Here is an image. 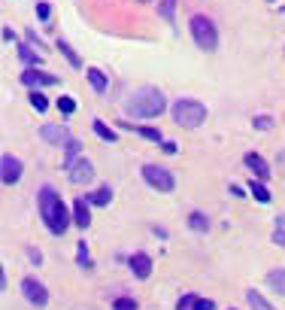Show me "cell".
Instances as JSON below:
<instances>
[{
  "label": "cell",
  "mask_w": 285,
  "mask_h": 310,
  "mask_svg": "<svg viewBox=\"0 0 285 310\" xmlns=\"http://www.w3.org/2000/svg\"><path fill=\"white\" fill-rule=\"evenodd\" d=\"M130 271H134V277L146 280V277L152 274V259H149V256H143V252L130 256Z\"/></svg>",
  "instance_id": "cell-11"
},
{
  "label": "cell",
  "mask_w": 285,
  "mask_h": 310,
  "mask_svg": "<svg viewBox=\"0 0 285 310\" xmlns=\"http://www.w3.org/2000/svg\"><path fill=\"white\" fill-rule=\"evenodd\" d=\"M188 225L194 228V231H206V228H210V219H206L203 213H191V216H188Z\"/></svg>",
  "instance_id": "cell-19"
},
{
  "label": "cell",
  "mask_w": 285,
  "mask_h": 310,
  "mask_svg": "<svg viewBox=\"0 0 285 310\" xmlns=\"http://www.w3.org/2000/svg\"><path fill=\"white\" fill-rule=\"evenodd\" d=\"M267 283L279 292V295H285V268H276V271H270L267 274Z\"/></svg>",
  "instance_id": "cell-16"
},
{
  "label": "cell",
  "mask_w": 285,
  "mask_h": 310,
  "mask_svg": "<svg viewBox=\"0 0 285 310\" xmlns=\"http://www.w3.org/2000/svg\"><path fill=\"white\" fill-rule=\"evenodd\" d=\"M0 168H3L0 176H3V183H6V186H12V183H18V179H22V161H18V158L3 155V158H0Z\"/></svg>",
  "instance_id": "cell-8"
},
{
  "label": "cell",
  "mask_w": 285,
  "mask_h": 310,
  "mask_svg": "<svg viewBox=\"0 0 285 310\" xmlns=\"http://www.w3.org/2000/svg\"><path fill=\"white\" fill-rule=\"evenodd\" d=\"M40 137L49 140V143H61V140H64V128H58V125H43V128H40Z\"/></svg>",
  "instance_id": "cell-15"
},
{
  "label": "cell",
  "mask_w": 285,
  "mask_h": 310,
  "mask_svg": "<svg viewBox=\"0 0 285 310\" xmlns=\"http://www.w3.org/2000/svg\"><path fill=\"white\" fill-rule=\"evenodd\" d=\"M67 171H70V183H76V186H82V183H88V179L94 176V168H91L88 158H76V161H70Z\"/></svg>",
  "instance_id": "cell-7"
},
{
  "label": "cell",
  "mask_w": 285,
  "mask_h": 310,
  "mask_svg": "<svg viewBox=\"0 0 285 310\" xmlns=\"http://www.w3.org/2000/svg\"><path fill=\"white\" fill-rule=\"evenodd\" d=\"M76 155H79V143H76V140H70V143H67V165H70V161H76Z\"/></svg>",
  "instance_id": "cell-29"
},
{
  "label": "cell",
  "mask_w": 285,
  "mask_h": 310,
  "mask_svg": "<svg viewBox=\"0 0 285 310\" xmlns=\"http://www.w3.org/2000/svg\"><path fill=\"white\" fill-rule=\"evenodd\" d=\"M191 34H194V43H197L200 49H206V52H213L216 43H219L216 25H213L206 15H194V19H191Z\"/></svg>",
  "instance_id": "cell-4"
},
{
  "label": "cell",
  "mask_w": 285,
  "mask_h": 310,
  "mask_svg": "<svg viewBox=\"0 0 285 310\" xmlns=\"http://www.w3.org/2000/svg\"><path fill=\"white\" fill-rule=\"evenodd\" d=\"M73 222H76L79 228H88V222H91L88 198H76V204H73Z\"/></svg>",
  "instance_id": "cell-10"
},
{
  "label": "cell",
  "mask_w": 285,
  "mask_h": 310,
  "mask_svg": "<svg viewBox=\"0 0 285 310\" xmlns=\"http://www.w3.org/2000/svg\"><path fill=\"white\" fill-rule=\"evenodd\" d=\"M176 310H213V301L210 298H197V295H182L179 298V304H176Z\"/></svg>",
  "instance_id": "cell-12"
},
{
  "label": "cell",
  "mask_w": 285,
  "mask_h": 310,
  "mask_svg": "<svg viewBox=\"0 0 285 310\" xmlns=\"http://www.w3.org/2000/svg\"><path fill=\"white\" fill-rule=\"evenodd\" d=\"M203 119H206V106L200 101L179 98V101L173 103V122H176L179 128H197Z\"/></svg>",
  "instance_id": "cell-3"
},
{
  "label": "cell",
  "mask_w": 285,
  "mask_h": 310,
  "mask_svg": "<svg viewBox=\"0 0 285 310\" xmlns=\"http://www.w3.org/2000/svg\"><path fill=\"white\" fill-rule=\"evenodd\" d=\"M246 168H249L258 179H267V176H270V165H267L258 152H249V155H246Z\"/></svg>",
  "instance_id": "cell-13"
},
{
  "label": "cell",
  "mask_w": 285,
  "mask_h": 310,
  "mask_svg": "<svg viewBox=\"0 0 285 310\" xmlns=\"http://www.w3.org/2000/svg\"><path fill=\"white\" fill-rule=\"evenodd\" d=\"M58 49H61L64 55H67V61H70L73 67H82V61H79V55H76V52H73V49H70L67 43H58Z\"/></svg>",
  "instance_id": "cell-23"
},
{
  "label": "cell",
  "mask_w": 285,
  "mask_h": 310,
  "mask_svg": "<svg viewBox=\"0 0 285 310\" xmlns=\"http://www.w3.org/2000/svg\"><path fill=\"white\" fill-rule=\"evenodd\" d=\"M164 95H161L158 88H152V85H143V88H137V92H130L125 101V113L127 116H134V119H155L164 113Z\"/></svg>",
  "instance_id": "cell-2"
},
{
  "label": "cell",
  "mask_w": 285,
  "mask_h": 310,
  "mask_svg": "<svg viewBox=\"0 0 285 310\" xmlns=\"http://www.w3.org/2000/svg\"><path fill=\"white\" fill-rule=\"evenodd\" d=\"M161 149H164L167 155H173V152H176V143H173V140H164V143H161Z\"/></svg>",
  "instance_id": "cell-34"
},
{
  "label": "cell",
  "mask_w": 285,
  "mask_h": 310,
  "mask_svg": "<svg viewBox=\"0 0 285 310\" xmlns=\"http://www.w3.org/2000/svg\"><path fill=\"white\" fill-rule=\"evenodd\" d=\"M270 125H273V119H270V116H258V119H255V128H258V131H267Z\"/></svg>",
  "instance_id": "cell-30"
},
{
  "label": "cell",
  "mask_w": 285,
  "mask_h": 310,
  "mask_svg": "<svg viewBox=\"0 0 285 310\" xmlns=\"http://www.w3.org/2000/svg\"><path fill=\"white\" fill-rule=\"evenodd\" d=\"M125 125H127V128H134L137 134H143V137L155 140V143H158V140H161V131H155V128H143V125H134V122H125Z\"/></svg>",
  "instance_id": "cell-20"
},
{
  "label": "cell",
  "mask_w": 285,
  "mask_h": 310,
  "mask_svg": "<svg viewBox=\"0 0 285 310\" xmlns=\"http://www.w3.org/2000/svg\"><path fill=\"white\" fill-rule=\"evenodd\" d=\"M31 106L36 110V113H46V110H49V101H46L40 92H33V95H31Z\"/></svg>",
  "instance_id": "cell-24"
},
{
  "label": "cell",
  "mask_w": 285,
  "mask_h": 310,
  "mask_svg": "<svg viewBox=\"0 0 285 310\" xmlns=\"http://www.w3.org/2000/svg\"><path fill=\"white\" fill-rule=\"evenodd\" d=\"M112 310H137V301L134 298H116L112 301Z\"/></svg>",
  "instance_id": "cell-26"
},
{
  "label": "cell",
  "mask_w": 285,
  "mask_h": 310,
  "mask_svg": "<svg viewBox=\"0 0 285 310\" xmlns=\"http://www.w3.org/2000/svg\"><path fill=\"white\" fill-rule=\"evenodd\" d=\"M58 110H61L64 116H70V113L76 110V101H73V98H58Z\"/></svg>",
  "instance_id": "cell-28"
},
{
  "label": "cell",
  "mask_w": 285,
  "mask_h": 310,
  "mask_svg": "<svg viewBox=\"0 0 285 310\" xmlns=\"http://www.w3.org/2000/svg\"><path fill=\"white\" fill-rule=\"evenodd\" d=\"M36 201H40V216H43L46 228H49L52 234H64V231L70 228V213H67V207H64L61 195H58L52 186H43Z\"/></svg>",
  "instance_id": "cell-1"
},
{
  "label": "cell",
  "mask_w": 285,
  "mask_h": 310,
  "mask_svg": "<svg viewBox=\"0 0 285 310\" xmlns=\"http://www.w3.org/2000/svg\"><path fill=\"white\" fill-rule=\"evenodd\" d=\"M49 12H52L49 3H36V15H40V19H49Z\"/></svg>",
  "instance_id": "cell-31"
},
{
  "label": "cell",
  "mask_w": 285,
  "mask_h": 310,
  "mask_svg": "<svg viewBox=\"0 0 285 310\" xmlns=\"http://www.w3.org/2000/svg\"><path fill=\"white\" fill-rule=\"evenodd\" d=\"M76 262H79V268H91V256H88L85 243H79V256H76Z\"/></svg>",
  "instance_id": "cell-27"
},
{
  "label": "cell",
  "mask_w": 285,
  "mask_h": 310,
  "mask_svg": "<svg viewBox=\"0 0 285 310\" xmlns=\"http://www.w3.org/2000/svg\"><path fill=\"white\" fill-rule=\"evenodd\" d=\"M109 198H112V192H109V189H97L88 201H91V204H109Z\"/></svg>",
  "instance_id": "cell-25"
},
{
  "label": "cell",
  "mask_w": 285,
  "mask_h": 310,
  "mask_svg": "<svg viewBox=\"0 0 285 310\" xmlns=\"http://www.w3.org/2000/svg\"><path fill=\"white\" fill-rule=\"evenodd\" d=\"M246 301H249V307H252V310H273V307H270V301H267L261 292H255V289L246 292Z\"/></svg>",
  "instance_id": "cell-14"
},
{
  "label": "cell",
  "mask_w": 285,
  "mask_h": 310,
  "mask_svg": "<svg viewBox=\"0 0 285 310\" xmlns=\"http://www.w3.org/2000/svg\"><path fill=\"white\" fill-rule=\"evenodd\" d=\"M18 55H22V61H28V64H31V61H36V58H33V52L28 49V46H22V52H18Z\"/></svg>",
  "instance_id": "cell-32"
},
{
  "label": "cell",
  "mask_w": 285,
  "mask_h": 310,
  "mask_svg": "<svg viewBox=\"0 0 285 310\" xmlns=\"http://www.w3.org/2000/svg\"><path fill=\"white\" fill-rule=\"evenodd\" d=\"M273 243L285 246V228H276V231H273Z\"/></svg>",
  "instance_id": "cell-33"
},
{
  "label": "cell",
  "mask_w": 285,
  "mask_h": 310,
  "mask_svg": "<svg viewBox=\"0 0 285 310\" xmlns=\"http://www.w3.org/2000/svg\"><path fill=\"white\" fill-rule=\"evenodd\" d=\"M94 131H97V137H100V140H106V143H116V131H112V128H106L100 119L94 122Z\"/></svg>",
  "instance_id": "cell-21"
},
{
  "label": "cell",
  "mask_w": 285,
  "mask_h": 310,
  "mask_svg": "<svg viewBox=\"0 0 285 310\" xmlns=\"http://www.w3.org/2000/svg\"><path fill=\"white\" fill-rule=\"evenodd\" d=\"M143 179L152 186V189H158V192H173V173L164 171V168H158V165H146L143 168Z\"/></svg>",
  "instance_id": "cell-5"
},
{
  "label": "cell",
  "mask_w": 285,
  "mask_h": 310,
  "mask_svg": "<svg viewBox=\"0 0 285 310\" xmlns=\"http://www.w3.org/2000/svg\"><path fill=\"white\" fill-rule=\"evenodd\" d=\"M249 192L255 195V201H261V204H270V192H267V186L261 183V179H252V186H249Z\"/></svg>",
  "instance_id": "cell-17"
},
{
  "label": "cell",
  "mask_w": 285,
  "mask_h": 310,
  "mask_svg": "<svg viewBox=\"0 0 285 310\" xmlns=\"http://www.w3.org/2000/svg\"><path fill=\"white\" fill-rule=\"evenodd\" d=\"M22 292H25V298H28L31 304H36V307H43V304L49 301L46 286H43V283H36L33 277H25V280H22Z\"/></svg>",
  "instance_id": "cell-6"
},
{
  "label": "cell",
  "mask_w": 285,
  "mask_h": 310,
  "mask_svg": "<svg viewBox=\"0 0 285 310\" xmlns=\"http://www.w3.org/2000/svg\"><path fill=\"white\" fill-rule=\"evenodd\" d=\"M88 73V79H91V85H94V92H106V76L100 73L97 67H88L85 70Z\"/></svg>",
  "instance_id": "cell-18"
},
{
  "label": "cell",
  "mask_w": 285,
  "mask_h": 310,
  "mask_svg": "<svg viewBox=\"0 0 285 310\" xmlns=\"http://www.w3.org/2000/svg\"><path fill=\"white\" fill-rule=\"evenodd\" d=\"M173 9H176V0H161V19L164 22H173Z\"/></svg>",
  "instance_id": "cell-22"
},
{
  "label": "cell",
  "mask_w": 285,
  "mask_h": 310,
  "mask_svg": "<svg viewBox=\"0 0 285 310\" xmlns=\"http://www.w3.org/2000/svg\"><path fill=\"white\" fill-rule=\"evenodd\" d=\"M22 82H25V85H36V88H40V85H52V82H58V76H52V73H40V70H25V73H22Z\"/></svg>",
  "instance_id": "cell-9"
}]
</instances>
